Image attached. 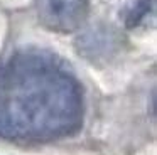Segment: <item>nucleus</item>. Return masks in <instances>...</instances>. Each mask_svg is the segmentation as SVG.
Returning <instances> with one entry per match:
<instances>
[{
  "label": "nucleus",
  "mask_w": 157,
  "mask_h": 155,
  "mask_svg": "<svg viewBox=\"0 0 157 155\" xmlns=\"http://www.w3.org/2000/svg\"><path fill=\"white\" fill-rule=\"evenodd\" d=\"M83 120L79 86L52 57L19 54L0 67V135L51 140L76 131Z\"/></svg>",
  "instance_id": "obj_1"
},
{
  "label": "nucleus",
  "mask_w": 157,
  "mask_h": 155,
  "mask_svg": "<svg viewBox=\"0 0 157 155\" xmlns=\"http://www.w3.org/2000/svg\"><path fill=\"white\" fill-rule=\"evenodd\" d=\"M36 12L46 29L68 34L85 24L90 3L88 0H36Z\"/></svg>",
  "instance_id": "obj_2"
},
{
  "label": "nucleus",
  "mask_w": 157,
  "mask_h": 155,
  "mask_svg": "<svg viewBox=\"0 0 157 155\" xmlns=\"http://www.w3.org/2000/svg\"><path fill=\"white\" fill-rule=\"evenodd\" d=\"M150 3H152V0H139V2L135 3L132 12L128 13V25H137V24H139V20L149 12Z\"/></svg>",
  "instance_id": "obj_3"
}]
</instances>
